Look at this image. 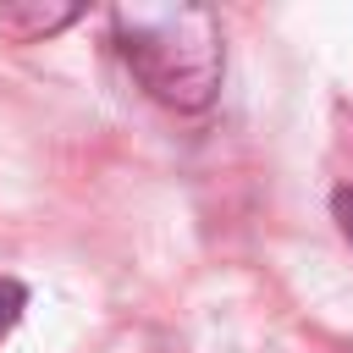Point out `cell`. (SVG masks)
<instances>
[{"label": "cell", "mask_w": 353, "mask_h": 353, "mask_svg": "<svg viewBox=\"0 0 353 353\" xmlns=\"http://www.w3.org/2000/svg\"><path fill=\"white\" fill-rule=\"evenodd\" d=\"M110 39L149 99L199 116L221 94L226 44L221 17L193 0H127L110 11Z\"/></svg>", "instance_id": "6da1fadb"}, {"label": "cell", "mask_w": 353, "mask_h": 353, "mask_svg": "<svg viewBox=\"0 0 353 353\" xmlns=\"http://www.w3.org/2000/svg\"><path fill=\"white\" fill-rule=\"evenodd\" d=\"M77 17V6H0V33L17 44H33L55 28H66Z\"/></svg>", "instance_id": "7a4b0ae2"}, {"label": "cell", "mask_w": 353, "mask_h": 353, "mask_svg": "<svg viewBox=\"0 0 353 353\" xmlns=\"http://www.w3.org/2000/svg\"><path fill=\"white\" fill-rule=\"evenodd\" d=\"M22 309H28V287L11 281V276H0V336L22 320Z\"/></svg>", "instance_id": "3957f363"}, {"label": "cell", "mask_w": 353, "mask_h": 353, "mask_svg": "<svg viewBox=\"0 0 353 353\" xmlns=\"http://www.w3.org/2000/svg\"><path fill=\"white\" fill-rule=\"evenodd\" d=\"M331 210H336V226H342V237L353 243V182H347V188H336V199H331Z\"/></svg>", "instance_id": "277c9868"}, {"label": "cell", "mask_w": 353, "mask_h": 353, "mask_svg": "<svg viewBox=\"0 0 353 353\" xmlns=\"http://www.w3.org/2000/svg\"><path fill=\"white\" fill-rule=\"evenodd\" d=\"M347 353H353V342H347Z\"/></svg>", "instance_id": "5b68a950"}]
</instances>
